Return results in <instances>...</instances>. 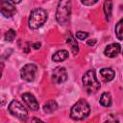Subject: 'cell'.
Returning <instances> with one entry per match:
<instances>
[{"instance_id":"1","label":"cell","mask_w":123,"mask_h":123,"mask_svg":"<svg viewBox=\"0 0 123 123\" xmlns=\"http://www.w3.org/2000/svg\"><path fill=\"white\" fill-rule=\"evenodd\" d=\"M71 14V0H60L57 12H56V20L61 25H64L68 22Z\"/></svg>"},{"instance_id":"2","label":"cell","mask_w":123,"mask_h":123,"mask_svg":"<svg viewBox=\"0 0 123 123\" xmlns=\"http://www.w3.org/2000/svg\"><path fill=\"white\" fill-rule=\"evenodd\" d=\"M47 20V12L45 10L37 8L35 9L31 12L30 16H29V21L28 25L30 29L36 30L40 28Z\"/></svg>"},{"instance_id":"3","label":"cell","mask_w":123,"mask_h":123,"mask_svg":"<svg viewBox=\"0 0 123 123\" xmlns=\"http://www.w3.org/2000/svg\"><path fill=\"white\" fill-rule=\"evenodd\" d=\"M82 81H83L84 87H85V89L86 90L87 93H95L100 88V84L97 81L95 71L92 70V69L86 71L83 75Z\"/></svg>"},{"instance_id":"4","label":"cell","mask_w":123,"mask_h":123,"mask_svg":"<svg viewBox=\"0 0 123 123\" xmlns=\"http://www.w3.org/2000/svg\"><path fill=\"white\" fill-rule=\"evenodd\" d=\"M90 112L89 105L85 100H79L73 105L70 111V115L74 120H81L86 117Z\"/></svg>"},{"instance_id":"5","label":"cell","mask_w":123,"mask_h":123,"mask_svg":"<svg viewBox=\"0 0 123 123\" xmlns=\"http://www.w3.org/2000/svg\"><path fill=\"white\" fill-rule=\"evenodd\" d=\"M9 111L13 116H15L21 120H25L28 115V111H27L26 108L17 100H12L9 104Z\"/></svg>"},{"instance_id":"6","label":"cell","mask_w":123,"mask_h":123,"mask_svg":"<svg viewBox=\"0 0 123 123\" xmlns=\"http://www.w3.org/2000/svg\"><path fill=\"white\" fill-rule=\"evenodd\" d=\"M37 67L36 64H33V63L25 64L20 71L21 78L27 82L34 81L37 76Z\"/></svg>"},{"instance_id":"7","label":"cell","mask_w":123,"mask_h":123,"mask_svg":"<svg viewBox=\"0 0 123 123\" xmlns=\"http://www.w3.org/2000/svg\"><path fill=\"white\" fill-rule=\"evenodd\" d=\"M0 12L6 17H11L16 12V9L11 2L7 0H0Z\"/></svg>"},{"instance_id":"8","label":"cell","mask_w":123,"mask_h":123,"mask_svg":"<svg viewBox=\"0 0 123 123\" xmlns=\"http://www.w3.org/2000/svg\"><path fill=\"white\" fill-rule=\"evenodd\" d=\"M52 79L54 83L56 84H62L64 83L67 80V72L64 67L58 66L53 70L52 73Z\"/></svg>"},{"instance_id":"9","label":"cell","mask_w":123,"mask_h":123,"mask_svg":"<svg viewBox=\"0 0 123 123\" xmlns=\"http://www.w3.org/2000/svg\"><path fill=\"white\" fill-rule=\"evenodd\" d=\"M22 99H23L24 103L26 104V106L30 110H32V111H37L38 110V108H39L38 102L37 101L36 97L33 94H31L29 92H26L22 95Z\"/></svg>"},{"instance_id":"10","label":"cell","mask_w":123,"mask_h":123,"mask_svg":"<svg viewBox=\"0 0 123 123\" xmlns=\"http://www.w3.org/2000/svg\"><path fill=\"white\" fill-rule=\"evenodd\" d=\"M121 51V46L120 44L118 43H111V44H109L105 50H104V54L107 56V57H110V58H114L116 57Z\"/></svg>"},{"instance_id":"11","label":"cell","mask_w":123,"mask_h":123,"mask_svg":"<svg viewBox=\"0 0 123 123\" xmlns=\"http://www.w3.org/2000/svg\"><path fill=\"white\" fill-rule=\"evenodd\" d=\"M100 75L104 82H110L113 80L115 73L111 68H102L100 70Z\"/></svg>"},{"instance_id":"12","label":"cell","mask_w":123,"mask_h":123,"mask_svg":"<svg viewBox=\"0 0 123 123\" xmlns=\"http://www.w3.org/2000/svg\"><path fill=\"white\" fill-rule=\"evenodd\" d=\"M69 56V53L68 51L64 50V49H62V50H59L57 51L53 56H52V60L54 62H63L65 61Z\"/></svg>"},{"instance_id":"13","label":"cell","mask_w":123,"mask_h":123,"mask_svg":"<svg viewBox=\"0 0 123 123\" xmlns=\"http://www.w3.org/2000/svg\"><path fill=\"white\" fill-rule=\"evenodd\" d=\"M66 43L70 46L72 53H73L74 55H76V54L78 53V51H79V47H78V43H77L76 39L72 37L71 34H69V36L66 37Z\"/></svg>"},{"instance_id":"14","label":"cell","mask_w":123,"mask_h":123,"mask_svg":"<svg viewBox=\"0 0 123 123\" xmlns=\"http://www.w3.org/2000/svg\"><path fill=\"white\" fill-rule=\"evenodd\" d=\"M57 109H58V104H57V102L54 101V100H50V101L46 102V103L43 105V111H44L46 113H51V112L55 111Z\"/></svg>"},{"instance_id":"15","label":"cell","mask_w":123,"mask_h":123,"mask_svg":"<svg viewBox=\"0 0 123 123\" xmlns=\"http://www.w3.org/2000/svg\"><path fill=\"white\" fill-rule=\"evenodd\" d=\"M100 104L104 107H110L111 105V96L109 92L102 93L100 97Z\"/></svg>"},{"instance_id":"16","label":"cell","mask_w":123,"mask_h":123,"mask_svg":"<svg viewBox=\"0 0 123 123\" xmlns=\"http://www.w3.org/2000/svg\"><path fill=\"white\" fill-rule=\"evenodd\" d=\"M111 11H112V3L111 0H107L104 3V12L106 15L107 20H109L111 16Z\"/></svg>"},{"instance_id":"17","label":"cell","mask_w":123,"mask_h":123,"mask_svg":"<svg viewBox=\"0 0 123 123\" xmlns=\"http://www.w3.org/2000/svg\"><path fill=\"white\" fill-rule=\"evenodd\" d=\"M122 22H123V20L120 19V20L118 21V23L116 24V26H115V35H116V37H117V38H118L119 40L122 39V32H123Z\"/></svg>"},{"instance_id":"18","label":"cell","mask_w":123,"mask_h":123,"mask_svg":"<svg viewBox=\"0 0 123 123\" xmlns=\"http://www.w3.org/2000/svg\"><path fill=\"white\" fill-rule=\"evenodd\" d=\"M15 36H16L15 31L13 29H10L5 34V40H7V41H12L13 38L15 37Z\"/></svg>"},{"instance_id":"19","label":"cell","mask_w":123,"mask_h":123,"mask_svg":"<svg viewBox=\"0 0 123 123\" xmlns=\"http://www.w3.org/2000/svg\"><path fill=\"white\" fill-rule=\"evenodd\" d=\"M87 37H88V34L86 33V32H82V31H80V32H77V34H76V37L79 38V39H81V40L86 39Z\"/></svg>"},{"instance_id":"20","label":"cell","mask_w":123,"mask_h":123,"mask_svg":"<svg viewBox=\"0 0 123 123\" xmlns=\"http://www.w3.org/2000/svg\"><path fill=\"white\" fill-rule=\"evenodd\" d=\"M98 0H81L82 4L86 5V6H91V5H94Z\"/></svg>"},{"instance_id":"21","label":"cell","mask_w":123,"mask_h":123,"mask_svg":"<svg viewBox=\"0 0 123 123\" xmlns=\"http://www.w3.org/2000/svg\"><path fill=\"white\" fill-rule=\"evenodd\" d=\"M95 43H96V40L95 39H89V40L86 41V44L89 45V46H93Z\"/></svg>"},{"instance_id":"22","label":"cell","mask_w":123,"mask_h":123,"mask_svg":"<svg viewBox=\"0 0 123 123\" xmlns=\"http://www.w3.org/2000/svg\"><path fill=\"white\" fill-rule=\"evenodd\" d=\"M33 48H34V49H38V48H40V42L33 43Z\"/></svg>"},{"instance_id":"23","label":"cell","mask_w":123,"mask_h":123,"mask_svg":"<svg viewBox=\"0 0 123 123\" xmlns=\"http://www.w3.org/2000/svg\"><path fill=\"white\" fill-rule=\"evenodd\" d=\"M7 1L11 2L12 4H18V3H20V2H21V0H7Z\"/></svg>"},{"instance_id":"24","label":"cell","mask_w":123,"mask_h":123,"mask_svg":"<svg viewBox=\"0 0 123 123\" xmlns=\"http://www.w3.org/2000/svg\"><path fill=\"white\" fill-rule=\"evenodd\" d=\"M0 76H1V73H0Z\"/></svg>"}]
</instances>
